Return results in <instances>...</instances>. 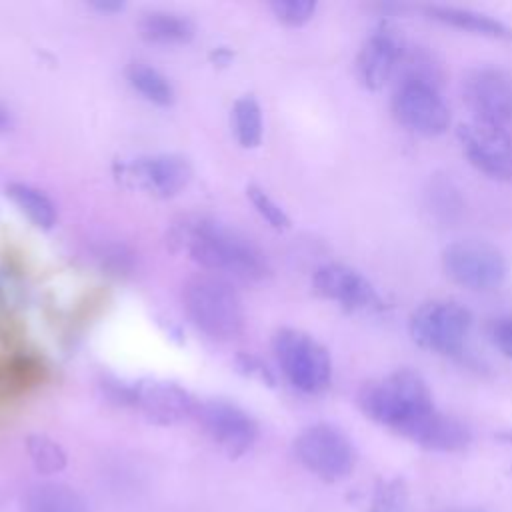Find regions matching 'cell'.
<instances>
[{
    "mask_svg": "<svg viewBox=\"0 0 512 512\" xmlns=\"http://www.w3.org/2000/svg\"><path fill=\"white\" fill-rule=\"evenodd\" d=\"M10 126H12V116H10L8 108H4V106L0 104V132H2V130H8Z\"/></svg>",
    "mask_w": 512,
    "mask_h": 512,
    "instance_id": "d6a6232c",
    "label": "cell"
},
{
    "mask_svg": "<svg viewBox=\"0 0 512 512\" xmlns=\"http://www.w3.org/2000/svg\"><path fill=\"white\" fill-rule=\"evenodd\" d=\"M236 368L240 374L248 376V378H256L268 386H274L276 378L272 374V370L254 354H248V352H242L236 356Z\"/></svg>",
    "mask_w": 512,
    "mask_h": 512,
    "instance_id": "f1b7e54d",
    "label": "cell"
},
{
    "mask_svg": "<svg viewBox=\"0 0 512 512\" xmlns=\"http://www.w3.org/2000/svg\"><path fill=\"white\" fill-rule=\"evenodd\" d=\"M126 76L130 86L152 104L170 106L174 102V88L170 80L154 66H148L144 62H134L128 66Z\"/></svg>",
    "mask_w": 512,
    "mask_h": 512,
    "instance_id": "7402d4cb",
    "label": "cell"
},
{
    "mask_svg": "<svg viewBox=\"0 0 512 512\" xmlns=\"http://www.w3.org/2000/svg\"><path fill=\"white\" fill-rule=\"evenodd\" d=\"M502 438H506V440H510V442H512V430H510V432H504V434H502Z\"/></svg>",
    "mask_w": 512,
    "mask_h": 512,
    "instance_id": "836d02e7",
    "label": "cell"
},
{
    "mask_svg": "<svg viewBox=\"0 0 512 512\" xmlns=\"http://www.w3.org/2000/svg\"><path fill=\"white\" fill-rule=\"evenodd\" d=\"M26 452L28 458L32 462V466L40 472V474H58L66 468L68 464V456L64 452V448L52 440L46 434H28L26 440Z\"/></svg>",
    "mask_w": 512,
    "mask_h": 512,
    "instance_id": "cb8c5ba5",
    "label": "cell"
},
{
    "mask_svg": "<svg viewBox=\"0 0 512 512\" xmlns=\"http://www.w3.org/2000/svg\"><path fill=\"white\" fill-rule=\"evenodd\" d=\"M170 244L212 272L240 280H262L270 274L264 252L250 238L210 216L196 214L176 222Z\"/></svg>",
    "mask_w": 512,
    "mask_h": 512,
    "instance_id": "6da1fadb",
    "label": "cell"
},
{
    "mask_svg": "<svg viewBox=\"0 0 512 512\" xmlns=\"http://www.w3.org/2000/svg\"><path fill=\"white\" fill-rule=\"evenodd\" d=\"M368 512H412L410 494L402 478H382L372 490Z\"/></svg>",
    "mask_w": 512,
    "mask_h": 512,
    "instance_id": "d4e9b609",
    "label": "cell"
},
{
    "mask_svg": "<svg viewBox=\"0 0 512 512\" xmlns=\"http://www.w3.org/2000/svg\"><path fill=\"white\" fill-rule=\"evenodd\" d=\"M194 416L210 442L228 458H240L250 452L260 436L252 414L230 400L210 398L198 402Z\"/></svg>",
    "mask_w": 512,
    "mask_h": 512,
    "instance_id": "9c48e42d",
    "label": "cell"
},
{
    "mask_svg": "<svg viewBox=\"0 0 512 512\" xmlns=\"http://www.w3.org/2000/svg\"><path fill=\"white\" fill-rule=\"evenodd\" d=\"M312 288L320 298L346 312H382L386 308L374 284L356 268L340 262L318 266L312 274Z\"/></svg>",
    "mask_w": 512,
    "mask_h": 512,
    "instance_id": "7c38bea8",
    "label": "cell"
},
{
    "mask_svg": "<svg viewBox=\"0 0 512 512\" xmlns=\"http://www.w3.org/2000/svg\"><path fill=\"white\" fill-rule=\"evenodd\" d=\"M296 460L316 478L338 482L350 476L356 464V450L350 438L334 424L318 422L294 438Z\"/></svg>",
    "mask_w": 512,
    "mask_h": 512,
    "instance_id": "8992f818",
    "label": "cell"
},
{
    "mask_svg": "<svg viewBox=\"0 0 512 512\" xmlns=\"http://www.w3.org/2000/svg\"><path fill=\"white\" fill-rule=\"evenodd\" d=\"M6 192L12 198V202L30 218L34 226L50 230L56 224L58 220L56 206L42 190L24 182H12L8 184Z\"/></svg>",
    "mask_w": 512,
    "mask_h": 512,
    "instance_id": "44dd1931",
    "label": "cell"
},
{
    "mask_svg": "<svg viewBox=\"0 0 512 512\" xmlns=\"http://www.w3.org/2000/svg\"><path fill=\"white\" fill-rule=\"evenodd\" d=\"M272 350L284 378L298 392L320 394L330 386V352L308 332L298 328H280L274 334Z\"/></svg>",
    "mask_w": 512,
    "mask_h": 512,
    "instance_id": "277c9868",
    "label": "cell"
},
{
    "mask_svg": "<svg viewBox=\"0 0 512 512\" xmlns=\"http://www.w3.org/2000/svg\"><path fill=\"white\" fill-rule=\"evenodd\" d=\"M184 304L194 326L214 340H230L244 328L242 300L220 276L192 278L184 288Z\"/></svg>",
    "mask_w": 512,
    "mask_h": 512,
    "instance_id": "3957f363",
    "label": "cell"
},
{
    "mask_svg": "<svg viewBox=\"0 0 512 512\" xmlns=\"http://www.w3.org/2000/svg\"><path fill=\"white\" fill-rule=\"evenodd\" d=\"M232 124L236 140L242 148H256L262 140V110L252 96H242L234 102Z\"/></svg>",
    "mask_w": 512,
    "mask_h": 512,
    "instance_id": "603a6c76",
    "label": "cell"
},
{
    "mask_svg": "<svg viewBox=\"0 0 512 512\" xmlns=\"http://www.w3.org/2000/svg\"><path fill=\"white\" fill-rule=\"evenodd\" d=\"M98 258L102 266L110 268L112 272H128L132 268V252L122 244H112L98 250Z\"/></svg>",
    "mask_w": 512,
    "mask_h": 512,
    "instance_id": "f546056e",
    "label": "cell"
},
{
    "mask_svg": "<svg viewBox=\"0 0 512 512\" xmlns=\"http://www.w3.org/2000/svg\"><path fill=\"white\" fill-rule=\"evenodd\" d=\"M424 14L440 24L466 30L478 36H488V38H512V28L506 26L502 20L488 16L484 12H476L470 8H458V6H440V4H430L424 6Z\"/></svg>",
    "mask_w": 512,
    "mask_h": 512,
    "instance_id": "e0dca14e",
    "label": "cell"
},
{
    "mask_svg": "<svg viewBox=\"0 0 512 512\" xmlns=\"http://www.w3.org/2000/svg\"><path fill=\"white\" fill-rule=\"evenodd\" d=\"M140 34L154 44H186L194 38V24L182 14L152 10L140 20Z\"/></svg>",
    "mask_w": 512,
    "mask_h": 512,
    "instance_id": "d6986e66",
    "label": "cell"
},
{
    "mask_svg": "<svg viewBox=\"0 0 512 512\" xmlns=\"http://www.w3.org/2000/svg\"><path fill=\"white\" fill-rule=\"evenodd\" d=\"M442 268L456 284L480 292L498 288L508 274V262L502 250L476 238L448 244L442 252Z\"/></svg>",
    "mask_w": 512,
    "mask_h": 512,
    "instance_id": "52a82bcc",
    "label": "cell"
},
{
    "mask_svg": "<svg viewBox=\"0 0 512 512\" xmlns=\"http://www.w3.org/2000/svg\"><path fill=\"white\" fill-rule=\"evenodd\" d=\"M232 58H234V52H232L230 48H226V46H218V48H214V50L210 52V60H212L216 66H226V64L232 62Z\"/></svg>",
    "mask_w": 512,
    "mask_h": 512,
    "instance_id": "4dcf8cb0",
    "label": "cell"
},
{
    "mask_svg": "<svg viewBox=\"0 0 512 512\" xmlns=\"http://www.w3.org/2000/svg\"><path fill=\"white\" fill-rule=\"evenodd\" d=\"M452 512H482V510H452Z\"/></svg>",
    "mask_w": 512,
    "mask_h": 512,
    "instance_id": "e575fe53",
    "label": "cell"
},
{
    "mask_svg": "<svg viewBox=\"0 0 512 512\" xmlns=\"http://www.w3.org/2000/svg\"><path fill=\"white\" fill-rule=\"evenodd\" d=\"M116 176L130 188L142 190L156 198H172L190 184L192 166L180 154L162 152L120 162Z\"/></svg>",
    "mask_w": 512,
    "mask_h": 512,
    "instance_id": "8fae6325",
    "label": "cell"
},
{
    "mask_svg": "<svg viewBox=\"0 0 512 512\" xmlns=\"http://www.w3.org/2000/svg\"><path fill=\"white\" fill-rule=\"evenodd\" d=\"M472 440L470 428L440 410H436L432 416H428L412 434L410 442L434 450V452H458L464 450Z\"/></svg>",
    "mask_w": 512,
    "mask_h": 512,
    "instance_id": "2e32d148",
    "label": "cell"
},
{
    "mask_svg": "<svg viewBox=\"0 0 512 512\" xmlns=\"http://www.w3.org/2000/svg\"><path fill=\"white\" fill-rule=\"evenodd\" d=\"M92 6H94L98 12H110V14H112V12H120V10L124 8V4L118 2V0H116V2H110V0H104V2H102V0H100V2H94Z\"/></svg>",
    "mask_w": 512,
    "mask_h": 512,
    "instance_id": "1f68e13d",
    "label": "cell"
},
{
    "mask_svg": "<svg viewBox=\"0 0 512 512\" xmlns=\"http://www.w3.org/2000/svg\"><path fill=\"white\" fill-rule=\"evenodd\" d=\"M462 100L476 122L512 126V74L498 66H474L462 76Z\"/></svg>",
    "mask_w": 512,
    "mask_h": 512,
    "instance_id": "ba28073f",
    "label": "cell"
},
{
    "mask_svg": "<svg viewBox=\"0 0 512 512\" xmlns=\"http://www.w3.org/2000/svg\"><path fill=\"white\" fill-rule=\"evenodd\" d=\"M392 112L398 124L420 136H440L450 126V110L438 86L416 78L398 80L392 96Z\"/></svg>",
    "mask_w": 512,
    "mask_h": 512,
    "instance_id": "30bf717a",
    "label": "cell"
},
{
    "mask_svg": "<svg viewBox=\"0 0 512 512\" xmlns=\"http://www.w3.org/2000/svg\"><path fill=\"white\" fill-rule=\"evenodd\" d=\"M248 200L252 202L254 210L276 230H286L290 226V218L284 212V208L266 194V190L258 188V186H248L246 188Z\"/></svg>",
    "mask_w": 512,
    "mask_h": 512,
    "instance_id": "484cf974",
    "label": "cell"
},
{
    "mask_svg": "<svg viewBox=\"0 0 512 512\" xmlns=\"http://www.w3.org/2000/svg\"><path fill=\"white\" fill-rule=\"evenodd\" d=\"M316 6L318 4L314 0H274L270 10L280 22L288 26H302L314 16Z\"/></svg>",
    "mask_w": 512,
    "mask_h": 512,
    "instance_id": "4316f807",
    "label": "cell"
},
{
    "mask_svg": "<svg viewBox=\"0 0 512 512\" xmlns=\"http://www.w3.org/2000/svg\"><path fill=\"white\" fill-rule=\"evenodd\" d=\"M22 512H88V502L68 484L40 482L22 496Z\"/></svg>",
    "mask_w": 512,
    "mask_h": 512,
    "instance_id": "ac0fdd59",
    "label": "cell"
},
{
    "mask_svg": "<svg viewBox=\"0 0 512 512\" xmlns=\"http://www.w3.org/2000/svg\"><path fill=\"white\" fill-rule=\"evenodd\" d=\"M488 338L492 346L512 360V316H498L488 324Z\"/></svg>",
    "mask_w": 512,
    "mask_h": 512,
    "instance_id": "83f0119b",
    "label": "cell"
},
{
    "mask_svg": "<svg viewBox=\"0 0 512 512\" xmlns=\"http://www.w3.org/2000/svg\"><path fill=\"white\" fill-rule=\"evenodd\" d=\"M406 52L398 28L382 20L364 40L356 56V76L368 90H380L396 72Z\"/></svg>",
    "mask_w": 512,
    "mask_h": 512,
    "instance_id": "5bb4252c",
    "label": "cell"
},
{
    "mask_svg": "<svg viewBox=\"0 0 512 512\" xmlns=\"http://www.w3.org/2000/svg\"><path fill=\"white\" fill-rule=\"evenodd\" d=\"M44 366L30 354H14L0 360V398L18 396L42 380Z\"/></svg>",
    "mask_w": 512,
    "mask_h": 512,
    "instance_id": "ffe728a7",
    "label": "cell"
},
{
    "mask_svg": "<svg viewBox=\"0 0 512 512\" xmlns=\"http://www.w3.org/2000/svg\"><path fill=\"white\" fill-rule=\"evenodd\" d=\"M358 408L372 422L410 438V434L438 408L426 380L410 370L398 368L362 384L356 396Z\"/></svg>",
    "mask_w": 512,
    "mask_h": 512,
    "instance_id": "7a4b0ae2",
    "label": "cell"
},
{
    "mask_svg": "<svg viewBox=\"0 0 512 512\" xmlns=\"http://www.w3.org/2000/svg\"><path fill=\"white\" fill-rule=\"evenodd\" d=\"M472 312L456 300H430L410 316L412 340L442 356H462L464 342L472 328Z\"/></svg>",
    "mask_w": 512,
    "mask_h": 512,
    "instance_id": "5b68a950",
    "label": "cell"
},
{
    "mask_svg": "<svg viewBox=\"0 0 512 512\" xmlns=\"http://www.w3.org/2000/svg\"><path fill=\"white\" fill-rule=\"evenodd\" d=\"M196 406V398L176 382L158 378L134 382V408L152 424H178L194 416Z\"/></svg>",
    "mask_w": 512,
    "mask_h": 512,
    "instance_id": "9a60e30c",
    "label": "cell"
},
{
    "mask_svg": "<svg viewBox=\"0 0 512 512\" xmlns=\"http://www.w3.org/2000/svg\"><path fill=\"white\" fill-rule=\"evenodd\" d=\"M458 140L478 172L498 182H512V134L506 128L474 120L458 128Z\"/></svg>",
    "mask_w": 512,
    "mask_h": 512,
    "instance_id": "4fadbf2b",
    "label": "cell"
}]
</instances>
